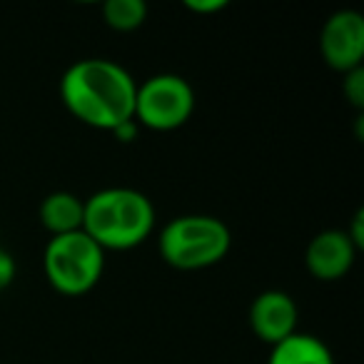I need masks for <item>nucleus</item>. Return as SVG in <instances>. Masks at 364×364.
I'll return each mask as SVG.
<instances>
[{
	"label": "nucleus",
	"mask_w": 364,
	"mask_h": 364,
	"mask_svg": "<svg viewBox=\"0 0 364 364\" xmlns=\"http://www.w3.org/2000/svg\"><path fill=\"white\" fill-rule=\"evenodd\" d=\"M195 110V92L185 77L160 73L147 77L135 90L132 120L155 132H170L182 127Z\"/></svg>",
	"instance_id": "39448f33"
},
{
	"label": "nucleus",
	"mask_w": 364,
	"mask_h": 364,
	"mask_svg": "<svg viewBox=\"0 0 364 364\" xmlns=\"http://www.w3.org/2000/svg\"><path fill=\"white\" fill-rule=\"evenodd\" d=\"M267 364H334V357L319 337L294 332L274 344Z\"/></svg>",
	"instance_id": "9d476101"
},
{
	"label": "nucleus",
	"mask_w": 364,
	"mask_h": 364,
	"mask_svg": "<svg viewBox=\"0 0 364 364\" xmlns=\"http://www.w3.org/2000/svg\"><path fill=\"white\" fill-rule=\"evenodd\" d=\"M102 21L117 33L137 31L147 21V6L142 0H107L102 6Z\"/></svg>",
	"instance_id": "9b49d317"
},
{
	"label": "nucleus",
	"mask_w": 364,
	"mask_h": 364,
	"mask_svg": "<svg viewBox=\"0 0 364 364\" xmlns=\"http://www.w3.org/2000/svg\"><path fill=\"white\" fill-rule=\"evenodd\" d=\"M357 252L359 250L354 247L344 230H324L309 240L307 250H304V264L314 279L334 282L352 269Z\"/></svg>",
	"instance_id": "0eeeda50"
},
{
	"label": "nucleus",
	"mask_w": 364,
	"mask_h": 364,
	"mask_svg": "<svg viewBox=\"0 0 364 364\" xmlns=\"http://www.w3.org/2000/svg\"><path fill=\"white\" fill-rule=\"evenodd\" d=\"M155 230V208L135 188H105L85 200L82 232L102 250L122 252L142 245Z\"/></svg>",
	"instance_id": "f03ea898"
},
{
	"label": "nucleus",
	"mask_w": 364,
	"mask_h": 364,
	"mask_svg": "<svg viewBox=\"0 0 364 364\" xmlns=\"http://www.w3.org/2000/svg\"><path fill=\"white\" fill-rule=\"evenodd\" d=\"M43 267L55 292L65 297H80L102 279L105 252L80 230L50 237L43 252Z\"/></svg>",
	"instance_id": "20e7f679"
},
{
	"label": "nucleus",
	"mask_w": 364,
	"mask_h": 364,
	"mask_svg": "<svg viewBox=\"0 0 364 364\" xmlns=\"http://www.w3.org/2000/svg\"><path fill=\"white\" fill-rule=\"evenodd\" d=\"M82 215H85V200H80L73 193H65V190L50 193L41 203V210H38L41 225L53 235V237L80 232Z\"/></svg>",
	"instance_id": "1a4fd4ad"
},
{
	"label": "nucleus",
	"mask_w": 364,
	"mask_h": 364,
	"mask_svg": "<svg viewBox=\"0 0 364 364\" xmlns=\"http://www.w3.org/2000/svg\"><path fill=\"white\" fill-rule=\"evenodd\" d=\"M137 82L122 65L105 58L77 60L60 77V100L73 117L95 130H115L132 120Z\"/></svg>",
	"instance_id": "f257e3e1"
},
{
	"label": "nucleus",
	"mask_w": 364,
	"mask_h": 364,
	"mask_svg": "<svg viewBox=\"0 0 364 364\" xmlns=\"http://www.w3.org/2000/svg\"><path fill=\"white\" fill-rule=\"evenodd\" d=\"M232 247V235L213 215H182L162 228L157 250L175 269H205L223 262Z\"/></svg>",
	"instance_id": "7ed1b4c3"
},
{
	"label": "nucleus",
	"mask_w": 364,
	"mask_h": 364,
	"mask_svg": "<svg viewBox=\"0 0 364 364\" xmlns=\"http://www.w3.org/2000/svg\"><path fill=\"white\" fill-rule=\"evenodd\" d=\"M344 97L349 100V105L354 110H364V68H357V70L344 73Z\"/></svg>",
	"instance_id": "f8f14e48"
},
{
	"label": "nucleus",
	"mask_w": 364,
	"mask_h": 364,
	"mask_svg": "<svg viewBox=\"0 0 364 364\" xmlns=\"http://www.w3.org/2000/svg\"><path fill=\"white\" fill-rule=\"evenodd\" d=\"M182 6L200 16H210V13H220L228 8V0H185Z\"/></svg>",
	"instance_id": "ddd939ff"
},
{
	"label": "nucleus",
	"mask_w": 364,
	"mask_h": 364,
	"mask_svg": "<svg viewBox=\"0 0 364 364\" xmlns=\"http://www.w3.org/2000/svg\"><path fill=\"white\" fill-rule=\"evenodd\" d=\"M362 220H364V213H362V210H357V215H354V220H352V228L344 230V232L349 235V240H352L354 247H357V250H362V247H364V230H362Z\"/></svg>",
	"instance_id": "dca6fc26"
},
{
	"label": "nucleus",
	"mask_w": 364,
	"mask_h": 364,
	"mask_svg": "<svg viewBox=\"0 0 364 364\" xmlns=\"http://www.w3.org/2000/svg\"><path fill=\"white\" fill-rule=\"evenodd\" d=\"M13 279H16V259H13L11 252L0 250V292L11 287Z\"/></svg>",
	"instance_id": "4468645a"
},
{
	"label": "nucleus",
	"mask_w": 364,
	"mask_h": 364,
	"mask_svg": "<svg viewBox=\"0 0 364 364\" xmlns=\"http://www.w3.org/2000/svg\"><path fill=\"white\" fill-rule=\"evenodd\" d=\"M319 53L337 73L362 68L364 60V18L357 11H337L327 18L319 33Z\"/></svg>",
	"instance_id": "423d86ee"
},
{
	"label": "nucleus",
	"mask_w": 364,
	"mask_h": 364,
	"mask_svg": "<svg viewBox=\"0 0 364 364\" xmlns=\"http://www.w3.org/2000/svg\"><path fill=\"white\" fill-rule=\"evenodd\" d=\"M112 135H115L117 142H132L137 137V132H140V125H137L135 120H127L122 122V125H117L115 130H110Z\"/></svg>",
	"instance_id": "2eb2a0df"
},
{
	"label": "nucleus",
	"mask_w": 364,
	"mask_h": 364,
	"mask_svg": "<svg viewBox=\"0 0 364 364\" xmlns=\"http://www.w3.org/2000/svg\"><path fill=\"white\" fill-rule=\"evenodd\" d=\"M297 304L282 289H267L257 294L250 307V327L259 342L274 347L297 332Z\"/></svg>",
	"instance_id": "6e6552de"
}]
</instances>
